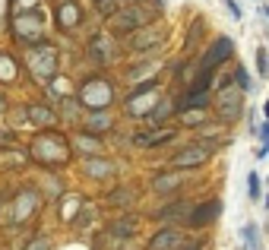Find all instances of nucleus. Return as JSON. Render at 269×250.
Segmentation results:
<instances>
[{"mask_svg": "<svg viewBox=\"0 0 269 250\" xmlns=\"http://www.w3.org/2000/svg\"><path fill=\"white\" fill-rule=\"evenodd\" d=\"M70 139L64 136V133L51 130V133H42V136H35V143H32V159L38 161V165L45 168H64L67 161H70Z\"/></svg>", "mask_w": 269, "mask_h": 250, "instance_id": "nucleus-1", "label": "nucleus"}, {"mask_svg": "<svg viewBox=\"0 0 269 250\" xmlns=\"http://www.w3.org/2000/svg\"><path fill=\"white\" fill-rule=\"evenodd\" d=\"M152 23H156V13H152L146 3H120V10L108 19L111 32H114V35H120V38L133 35V32L146 29V25H152Z\"/></svg>", "mask_w": 269, "mask_h": 250, "instance_id": "nucleus-2", "label": "nucleus"}, {"mask_svg": "<svg viewBox=\"0 0 269 250\" xmlns=\"http://www.w3.org/2000/svg\"><path fill=\"white\" fill-rule=\"evenodd\" d=\"M76 101L83 108H89V111H108V108L114 105V86L108 83L102 73H92V76H86L83 83H79Z\"/></svg>", "mask_w": 269, "mask_h": 250, "instance_id": "nucleus-3", "label": "nucleus"}, {"mask_svg": "<svg viewBox=\"0 0 269 250\" xmlns=\"http://www.w3.org/2000/svg\"><path fill=\"white\" fill-rule=\"evenodd\" d=\"M25 64H29V73L38 83H54V76H57V54L48 42L25 51Z\"/></svg>", "mask_w": 269, "mask_h": 250, "instance_id": "nucleus-4", "label": "nucleus"}, {"mask_svg": "<svg viewBox=\"0 0 269 250\" xmlns=\"http://www.w3.org/2000/svg\"><path fill=\"white\" fill-rule=\"evenodd\" d=\"M212 111H215V120L222 124H234V120L244 114V92L228 86V89H219V95L212 92Z\"/></svg>", "mask_w": 269, "mask_h": 250, "instance_id": "nucleus-5", "label": "nucleus"}, {"mask_svg": "<svg viewBox=\"0 0 269 250\" xmlns=\"http://www.w3.org/2000/svg\"><path fill=\"white\" fill-rule=\"evenodd\" d=\"M165 38H168V32H165V25H146V29H139V32H133V35H127L124 38V48L127 51H133V54H152V51H161L165 48Z\"/></svg>", "mask_w": 269, "mask_h": 250, "instance_id": "nucleus-6", "label": "nucleus"}, {"mask_svg": "<svg viewBox=\"0 0 269 250\" xmlns=\"http://www.w3.org/2000/svg\"><path fill=\"white\" fill-rule=\"evenodd\" d=\"M231 57H234V38L219 35V38H212V45L203 51V57H200V70H219V67L228 64Z\"/></svg>", "mask_w": 269, "mask_h": 250, "instance_id": "nucleus-7", "label": "nucleus"}, {"mask_svg": "<svg viewBox=\"0 0 269 250\" xmlns=\"http://www.w3.org/2000/svg\"><path fill=\"white\" fill-rule=\"evenodd\" d=\"M219 215H222V200L219 197H203L200 203H193L187 225L190 228H209L219 222Z\"/></svg>", "mask_w": 269, "mask_h": 250, "instance_id": "nucleus-8", "label": "nucleus"}, {"mask_svg": "<svg viewBox=\"0 0 269 250\" xmlns=\"http://www.w3.org/2000/svg\"><path fill=\"white\" fill-rule=\"evenodd\" d=\"M209 155H212L209 146H203V143H187L184 149H178V152L171 155V168H174V171H187V168L206 165V161H209Z\"/></svg>", "mask_w": 269, "mask_h": 250, "instance_id": "nucleus-9", "label": "nucleus"}, {"mask_svg": "<svg viewBox=\"0 0 269 250\" xmlns=\"http://www.w3.org/2000/svg\"><path fill=\"white\" fill-rule=\"evenodd\" d=\"M190 209H193V203L187 200V197H178V200H168L161 209H156V215L152 219L161 222V225H187V219H190Z\"/></svg>", "mask_w": 269, "mask_h": 250, "instance_id": "nucleus-10", "label": "nucleus"}, {"mask_svg": "<svg viewBox=\"0 0 269 250\" xmlns=\"http://www.w3.org/2000/svg\"><path fill=\"white\" fill-rule=\"evenodd\" d=\"M178 139V127H158V130H139L130 136V143L136 149H161V146Z\"/></svg>", "mask_w": 269, "mask_h": 250, "instance_id": "nucleus-11", "label": "nucleus"}, {"mask_svg": "<svg viewBox=\"0 0 269 250\" xmlns=\"http://www.w3.org/2000/svg\"><path fill=\"white\" fill-rule=\"evenodd\" d=\"M54 19H57V29L70 32V29H76V25L83 23V10H79L76 0H60V3L54 6Z\"/></svg>", "mask_w": 269, "mask_h": 250, "instance_id": "nucleus-12", "label": "nucleus"}, {"mask_svg": "<svg viewBox=\"0 0 269 250\" xmlns=\"http://www.w3.org/2000/svg\"><path fill=\"white\" fill-rule=\"evenodd\" d=\"M180 244H184V234H180V228L165 225V228H158V231L149 238L146 250H178Z\"/></svg>", "mask_w": 269, "mask_h": 250, "instance_id": "nucleus-13", "label": "nucleus"}, {"mask_svg": "<svg viewBox=\"0 0 269 250\" xmlns=\"http://www.w3.org/2000/svg\"><path fill=\"white\" fill-rule=\"evenodd\" d=\"M114 171H117V165H114L111 159H102V155L83 159V174L89 181H108V178H114Z\"/></svg>", "mask_w": 269, "mask_h": 250, "instance_id": "nucleus-14", "label": "nucleus"}, {"mask_svg": "<svg viewBox=\"0 0 269 250\" xmlns=\"http://www.w3.org/2000/svg\"><path fill=\"white\" fill-rule=\"evenodd\" d=\"M124 76H127V83H130V86L156 83V79H158V64H152V60H146V64L127 67V70H124Z\"/></svg>", "mask_w": 269, "mask_h": 250, "instance_id": "nucleus-15", "label": "nucleus"}, {"mask_svg": "<svg viewBox=\"0 0 269 250\" xmlns=\"http://www.w3.org/2000/svg\"><path fill=\"white\" fill-rule=\"evenodd\" d=\"M83 130L92 133V136H108V133L114 130V117L108 111H92L89 117L83 120Z\"/></svg>", "mask_w": 269, "mask_h": 250, "instance_id": "nucleus-16", "label": "nucleus"}, {"mask_svg": "<svg viewBox=\"0 0 269 250\" xmlns=\"http://www.w3.org/2000/svg\"><path fill=\"white\" fill-rule=\"evenodd\" d=\"M25 117H29V124L32 127H54L57 124V111L48 105H25Z\"/></svg>", "mask_w": 269, "mask_h": 250, "instance_id": "nucleus-17", "label": "nucleus"}, {"mask_svg": "<svg viewBox=\"0 0 269 250\" xmlns=\"http://www.w3.org/2000/svg\"><path fill=\"white\" fill-rule=\"evenodd\" d=\"M180 184H184V171H161L158 178H152V190H156L158 197H168V193L178 190Z\"/></svg>", "mask_w": 269, "mask_h": 250, "instance_id": "nucleus-18", "label": "nucleus"}, {"mask_svg": "<svg viewBox=\"0 0 269 250\" xmlns=\"http://www.w3.org/2000/svg\"><path fill=\"white\" fill-rule=\"evenodd\" d=\"M70 146L76 152H83L86 159H89V155H102V136H92V133H86V130H79L76 136L70 139Z\"/></svg>", "mask_w": 269, "mask_h": 250, "instance_id": "nucleus-19", "label": "nucleus"}, {"mask_svg": "<svg viewBox=\"0 0 269 250\" xmlns=\"http://www.w3.org/2000/svg\"><path fill=\"white\" fill-rule=\"evenodd\" d=\"M139 231V215H120L108 225V234L111 238H133Z\"/></svg>", "mask_w": 269, "mask_h": 250, "instance_id": "nucleus-20", "label": "nucleus"}, {"mask_svg": "<svg viewBox=\"0 0 269 250\" xmlns=\"http://www.w3.org/2000/svg\"><path fill=\"white\" fill-rule=\"evenodd\" d=\"M206 35V19L203 16H193L190 19V29H187V35H184V54H193L200 48V38Z\"/></svg>", "mask_w": 269, "mask_h": 250, "instance_id": "nucleus-21", "label": "nucleus"}, {"mask_svg": "<svg viewBox=\"0 0 269 250\" xmlns=\"http://www.w3.org/2000/svg\"><path fill=\"white\" fill-rule=\"evenodd\" d=\"M171 111H174V101L168 98V95H161V101H158V105H156V108L149 111V117H146V124H149L152 130H158V127L165 124L168 117H171Z\"/></svg>", "mask_w": 269, "mask_h": 250, "instance_id": "nucleus-22", "label": "nucleus"}, {"mask_svg": "<svg viewBox=\"0 0 269 250\" xmlns=\"http://www.w3.org/2000/svg\"><path fill=\"white\" fill-rule=\"evenodd\" d=\"M241 238H244L247 250H263V238H260V228L253 225V222H247V225L241 228Z\"/></svg>", "mask_w": 269, "mask_h": 250, "instance_id": "nucleus-23", "label": "nucleus"}, {"mask_svg": "<svg viewBox=\"0 0 269 250\" xmlns=\"http://www.w3.org/2000/svg\"><path fill=\"white\" fill-rule=\"evenodd\" d=\"M133 200H136V190H133V187H117V190L108 193V203H111V206H130Z\"/></svg>", "mask_w": 269, "mask_h": 250, "instance_id": "nucleus-24", "label": "nucleus"}, {"mask_svg": "<svg viewBox=\"0 0 269 250\" xmlns=\"http://www.w3.org/2000/svg\"><path fill=\"white\" fill-rule=\"evenodd\" d=\"M209 124V117H206V111H184L180 114V127H190V130H200V127Z\"/></svg>", "mask_w": 269, "mask_h": 250, "instance_id": "nucleus-25", "label": "nucleus"}, {"mask_svg": "<svg viewBox=\"0 0 269 250\" xmlns=\"http://www.w3.org/2000/svg\"><path fill=\"white\" fill-rule=\"evenodd\" d=\"M247 197H250L253 203H257L260 197H263V184H260V171H250V174H247Z\"/></svg>", "mask_w": 269, "mask_h": 250, "instance_id": "nucleus-26", "label": "nucleus"}, {"mask_svg": "<svg viewBox=\"0 0 269 250\" xmlns=\"http://www.w3.org/2000/svg\"><path fill=\"white\" fill-rule=\"evenodd\" d=\"M234 83H238V89H241V92H250V89H253L250 73H247V67H244V64H238V67H234Z\"/></svg>", "mask_w": 269, "mask_h": 250, "instance_id": "nucleus-27", "label": "nucleus"}, {"mask_svg": "<svg viewBox=\"0 0 269 250\" xmlns=\"http://www.w3.org/2000/svg\"><path fill=\"white\" fill-rule=\"evenodd\" d=\"M257 64H260V76H269V54H266V48L257 51Z\"/></svg>", "mask_w": 269, "mask_h": 250, "instance_id": "nucleus-28", "label": "nucleus"}, {"mask_svg": "<svg viewBox=\"0 0 269 250\" xmlns=\"http://www.w3.org/2000/svg\"><path fill=\"white\" fill-rule=\"evenodd\" d=\"M222 6H225V10H228V13H231V16H234V19H238V23H241V19H244V13H241V6H238V3H234V0H222Z\"/></svg>", "mask_w": 269, "mask_h": 250, "instance_id": "nucleus-29", "label": "nucleus"}, {"mask_svg": "<svg viewBox=\"0 0 269 250\" xmlns=\"http://www.w3.org/2000/svg\"><path fill=\"white\" fill-rule=\"evenodd\" d=\"M48 247H54L51 238H38V241H32V244H29V250H48Z\"/></svg>", "mask_w": 269, "mask_h": 250, "instance_id": "nucleus-30", "label": "nucleus"}, {"mask_svg": "<svg viewBox=\"0 0 269 250\" xmlns=\"http://www.w3.org/2000/svg\"><path fill=\"white\" fill-rule=\"evenodd\" d=\"M6 108H10V101H6V95L0 92V114H6Z\"/></svg>", "mask_w": 269, "mask_h": 250, "instance_id": "nucleus-31", "label": "nucleus"}, {"mask_svg": "<svg viewBox=\"0 0 269 250\" xmlns=\"http://www.w3.org/2000/svg\"><path fill=\"white\" fill-rule=\"evenodd\" d=\"M178 250H203V247H200V244H180Z\"/></svg>", "mask_w": 269, "mask_h": 250, "instance_id": "nucleus-32", "label": "nucleus"}, {"mask_svg": "<svg viewBox=\"0 0 269 250\" xmlns=\"http://www.w3.org/2000/svg\"><path fill=\"white\" fill-rule=\"evenodd\" d=\"M263 111H266V120H269V101H266V105H263Z\"/></svg>", "mask_w": 269, "mask_h": 250, "instance_id": "nucleus-33", "label": "nucleus"}, {"mask_svg": "<svg viewBox=\"0 0 269 250\" xmlns=\"http://www.w3.org/2000/svg\"><path fill=\"white\" fill-rule=\"evenodd\" d=\"M263 13H266V16H269V3H263Z\"/></svg>", "mask_w": 269, "mask_h": 250, "instance_id": "nucleus-34", "label": "nucleus"}, {"mask_svg": "<svg viewBox=\"0 0 269 250\" xmlns=\"http://www.w3.org/2000/svg\"><path fill=\"white\" fill-rule=\"evenodd\" d=\"M127 3H139V0H127Z\"/></svg>", "mask_w": 269, "mask_h": 250, "instance_id": "nucleus-35", "label": "nucleus"}]
</instances>
